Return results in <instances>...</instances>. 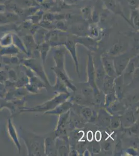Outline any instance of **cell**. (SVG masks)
<instances>
[{
	"label": "cell",
	"instance_id": "cell-1",
	"mask_svg": "<svg viewBox=\"0 0 139 156\" xmlns=\"http://www.w3.org/2000/svg\"><path fill=\"white\" fill-rule=\"evenodd\" d=\"M20 136L25 144L28 156H45L44 137L37 135L22 127L20 128Z\"/></svg>",
	"mask_w": 139,
	"mask_h": 156
},
{
	"label": "cell",
	"instance_id": "cell-2",
	"mask_svg": "<svg viewBox=\"0 0 139 156\" xmlns=\"http://www.w3.org/2000/svg\"><path fill=\"white\" fill-rule=\"evenodd\" d=\"M70 96V93H60L54 98L41 105L32 107H22L21 108L20 112H45L54 109L59 104L68 100Z\"/></svg>",
	"mask_w": 139,
	"mask_h": 156
},
{
	"label": "cell",
	"instance_id": "cell-3",
	"mask_svg": "<svg viewBox=\"0 0 139 156\" xmlns=\"http://www.w3.org/2000/svg\"><path fill=\"white\" fill-rule=\"evenodd\" d=\"M23 64L25 67L32 70L34 73L38 75V77L44 82L46 85V90H47V91H49V89H51L52 86L49 82L48 78L44 70V68L39 60L37 59L25 60H23Z\"/></svg>",
	"mask_w": 139,
	"mask_h": 156
},
{
	"label": "cell",
	"instance_id": "cell-4",
	"mask_svg": "<svg viewBox=\"0 0 139 156\" xmlns=\"http://www.w3.org/2000/svg\"><path fill=\"white\" fill-rule=\"evenodd\" d=\"M139 68V55L131 58L123 73L124 84H129L132 80L135 70Z\"/></svg>",
	"mask_w": 139,
	"mask_h": 156
},
{
	"label": "cell",
	"instance_id": "cell-5",
	"mask_svg": "<svg viewBox=\"0 0 139 156\" xmlns=\"http://www.w3.org/2000/svg\"><path fill=\"white\" fill-rule=\"evenodd\" d=\"M130 59L131 57L128 53L120 54L113 58L117 76L123 74Z\"/></svg>",
	"mask_w": 139,
	"mask_h": 156
},
{
	"label": "cell",
	"instance_id": "cell-6",
	"mask_svg": "<svg viewBox=\"0 0 139 156\" xmlns=\"http://www.w3.org/2000/svg\"><path fill=\"white\" fill-rule=\"evenodd\" d=\"M68 37L57 31H50L47 32L45 38V42L48 43L50 46H60L64 44Z\"/></svg>",
	"mask_w": 139,
	"mask_h": 156
},
{
	"label": "cell",
	"instance_id": "cell-7",
	"mask_svg": "<svg viewBox=\"0 0 139 156\" xmlns=\"http://www.w3.org/2000/svg\"><path fill=\"white\" fill-rule=\"evenodd\" d=\"M87 83L93 88V92L99 91L95 82V70L94 61L93 56L91 53L88 54V60H87Z\"/></svg>",
	"mask_w": 139,
	"mask_h": 156
},
{
	"label": "cell",
	"instance_id": "cell-8",
	"mask_svg": "<svg viewBox=\"0 0 139 156\" xmlns=\"http://www.w3.org/2000/svg\"><path fill=\"white\" fill-rule=\"evenodd\" d=\"M76 43L75 42L74 39L68 38V39L66 41L64 45L66 47V48L69 50L70 53L71 55L74 62L75 66L76 71L79 77H80V71H79L78 61V58H77V54H76Z\"/></svg>",
	"mask_w": 139,
	"mask_h": 156
},
{
	"label": "cell",
	"instance_id": "cell-9",
	"mask_svg": "<svg viewBox=\"0 0 139 156\" xmlns=\"http://www.w3.org/2000/svg\"><path fill=\"white\" fill-rule=\"evenodd\" d=\"M101 61L106 75L112 77L116 78L117 75L114 68L113 60L111 58V56L108 55H103L101 57Z\"/></svg>",
	"mask_w": 139,
	"mask_h": 156
},
{
	"label": "cell",
	"instance_id": "cell-10",
	"mask_svg": "<svg viewBox=\"0 0 139 156\" xmlns=\"http://www.w3.org/2000/svg\"><path fill=\"white\" fill-rule=\"evenodd\" d=\"M7 131L10 138L12 139L13 142L14 143V144L17 149L18 152L20 153L21 149V144L19 140L17 131L16 130L15 127L10 119L8 120Z\"/></svg>",
	"mask_w": 139,
	"mask_h": 156
},
{
	"label": "cell",
	"instance_id": "cell-11",
	"mask_svg": "<svg viewBox=\"0 0 139 156\" xmlns=\"http://www.w3.org/2000/svg\"><path fill=\"white\" fill-rule=\"evenodd\" d=\"M65 54L66 50L62 47L57 48L54 50L53 54L54 60L56 64L55 67L64 72H66L64 68Z\"/></svg>",
	"mask_w": 139,
	"mask_h": 156
},
{
	"label": "cell",
	"instance_id": "cell-12",
	"mask_svg": "<svg viewBox=\"0 0 139 156\" xmlns=\"http://www.w3.org/2000/svg\"><path fill=\"white\" fill-rule=\"evenodd\" d=\"M111 115L106 109L101 108L99 110L98 114H97V124L99 126L103 127H110L111 119L112 118Z\"/></svg>",
	"mask_w": 139,
	"mask_h": 156
},
{
	"label": "cell",
	"instance_id": "cell-13",
	"mask_svg": "<svg viewBox=\"0 0 139 156\" xmlns=\"http://www.w3.org/2000/svg\"><path fill=\"white\" fill-rule=\"evenodd\" d=\"M52 71L56 74V77L58 78L64 82L68 88L71 89L73 92H75L77 90L76 86L72 83L70 79L68 78L66 72L62 71L61 70L58 69L56 67L52 68Z\"/></svg>",
	"mask_w": 139,
	"mask_h": 156
},
{
	"label": "cell",
	"instance_id": "cell-14",
	"mask_svg": "<svg viewBox=\"0 0 139 156\" xmlns=\"http://www.w3.org/2000/svg\"><path fill=\"white\" fill-rule=\"evenodd\" d=\"M73 104L70 100H66L65 102L61 103L57 106L56 108L52 110L45 112V115H60L62 114H65L66 112L70 111L72 108Z\"/></svg>",
	"mask_w": 139,
	"mask_h": 156
},
{
	"label": "cell",
	"instance_id": "cell-15",
	"mask_svg": "<svg viewBox=\"0 0 139 156\" xmlns=\"http://www.w3.org/2000/svg\"><path fill=\"white\" fill-rule=\"evenodd\" d=\"M99 63H100L97 64L96 66L94 64L95 70V82L99 90H102L104 78L105 77L106 74L103 67L101 61Z\"/></svg>",
	"mask_w": 139,
	"mask_h": 156
},
{
	"label": "cell",
	"instance_id": "cell-16",
	"mask_svg": "<svg viewBox=\"0 0 139 156\" xmlns=\"http://www.w3.org/2000/svg\"><path fill=\"white\" fill-rule=\"evenodd\" d=\"M44 147L45 156H58L55 138L52 137L45 138Z\"/></svg>",
	"mask_w": 139,
	"mask_h": 156
},
{
	"label": "cell",
	"instance_id": "cell-17",
	"mask_svg": "<svg viewBox=\"0 0 139 156\" xmlns=\"http://www.w3.org/2000/svg\"><path fill=\"white\" fill-rule=\"evenodd\" d=\"M121 125L125 128H129L135 122V114L132 110H127L120 117Z\"/></svg>",
	"mask_w": 139,
	"mask_h": 156
},
{
	"label": "cell",
	"instance_id": "cell-18",
	"mask_svg": "<svg viewBox=\"0 0 139 156\" xmlns=\"http://www.w3.org/2000/svg\"><path fill=\"white\" fill-rule=\"evenodd\" d=\"M124 85L123 75L117 76L114 79V90L118 100H120L123 97Z\"/></svg>",
	"mask_w": 139,
	"mask_h": 156
},
{
	"label": "cell",
	"instance_id": "cell-19",
	"mask_svg": "<svg viewBox=\"0 0 139 156\" xmlns=\"http://www.w3.org/2000/svg\"><path fill=\"white\" fill-rule=\"evenodd\" d=\"M105 108L106 110L112 116L119 115V114L121 112H124L126 109L125 106H124V104H122L118 99L112 102Z\"/></svg>",
	"mask_w": 139,
	"mask_h": 156
},
{
	"label": "cell",
	"instance_id": "cell-20",
	"mask_svg": "<svg viewBox=\"0 0 139 156\" xmlns=\"http://www.w3.org/2000/svg\"><path fill=\"white\" fill-rule=\"evenodd\" d=\"M81 114L83 119L88 122L96 121L97 114L88 106H84L81 109Z\"/></svg>",
	"mask_w": 139,
	"mask_h": 156
},
{
	"label": "cell",
	"instance_id": "cell-21",
	"mask_svg": "<svg viewBox=\"0 0 139 156\" xmlns=\"http://www.w3.org/2000/svg\"><path fill=\"white\" fill-rule=\"evenodd\" d=\"M103 1L106 8H108V10H110L114 13L119 14L120 15L122 16L123 17H124L127 21H128L127 19L125 17L124 14H123L122 10H120V6L116 3L115 0H103Z\"/></svg>",
	"mask_w": 139,
	"mask_h": 156
},
{
	"label": "cell",
	"instance_id": "cell-22",
	"mask_svg": "<svg viewBox=\"0 0 139 156\" xmlns=\"http://www.w3.org/2000/svg\"><path fill=\"white\" fill-rule=\"evenodd\" d=\"M115 78L110 77L108 75H106L105 77L104 78L101 91H102L105 94L114 91V81Z\"/></svg>",
	"mask_w": 139,
	"mask_h": 156
},
{
	"label": "cell",
	"instance_id": "cell-23",
	"mask_svg": "<svg viewBox=\"0 0 139 156\" xmlns=\"http://www.w3.org/2000/svg\"><path fill=\"white\" fill-rule=\"evenodd\" d=\"M76 43H79L81 44L84 45V46L87 47V48L90 50H95L97 47V43L95 42L93 39L87 37H82V38H78L76 39H74Z\"/></svg>",
	"mask_w": 139,
	"mask_h": 156
},
{
	"label": "cell",
	"instance_id": "cell-24",
	"mask_svg": "<svg viewBox=\"0 0 139 156\" xmlns=\"http://www.w3.org/2000/svg\"><path fill=\"white\" fill-rule=\"evenodd\" d=\"M51 90H52V91L54 92L55 93H58V94L70 93L68 92V87L66 86V85L58 78H57L56 83L53 87H52Z\"/></svg>",
	"mask_w": 139,
	"mask_h": 156
},
{
	"label": "cell",
	"instance_id": "cell-25",
	"mask_svg": "<svg viewBox=\"0 0 139 156\" xmlns=\"http://www.w3.org/2000/svg\"><path fill=\"white\" fill-rule=\"evenodd\" d=\"M81 94L83 95L84 97L89 102L90 104H93V88L88 83L86 86L83 87L81 89Z\"/></svg>",
	"mask_w": 139,
	"mask_h": 156
},
{
	"label": "cell",
	"instance_id": "cell-26",
	"mask_svg": "<svg viewBox=\"0 0 139 156\" xmlns=\"http://www.w3.org/2000/svg\"><path fill=\"white\" fill-rule=\"evenodd\" d=\"M124 48L123 43L120 42H118L113 45L110 50L108 51V55L111 56H117L122 54V50Z\"/></svg>",
	"mask_w": 139,
	"mask_h": 156
},
{
	"label": "cell",
	"instance_id": "cell-27",
	"mask_svg": "<svg viewBox=\"0 0 139 156\" xmlns=\"http://www.w3.org/2000/svg\"><path fill=\"white\" fill-rule=\"evenodd\" d=\"M50 45L48 43L45 42L41 44H40L39 46V50L40 52V55L41 56V58L42 60L43 64H44L45 60H46V56L48 54V52L49 50L50 49Z\"/></svg>",
	"mask_w": 139,
	"mask_h": 156
},
{
	"label": "cell",
	"instance_id": "cell-28",
	"mask_svg": "<svg viewBox=\"0 0 139 156\" xmlns=\"http://www.w3.org/2000/svg\"><path fill=\"white\" fill-rule=\"evenodd\" d=\"M29 83L34 85L37 89H39V90L42 88L47 89L46 85L45 84L44 82L40 78L35 75L29 78Z\"/></svg>",
	"mask_w": 139,
	"mask_h": 156
},
{
	"label": "cell",
	"instance_id": "cell-29",
	"mask_svg": "<svg viewBox=\"0 0 139 156\" xmlns=\"http://www.w3.org/2000/svg\"><path fill=\"white\" fill-rule=\"evenodd\" d=\"M73 104L75 103L79 105H86L90 104L89 102L84 97L82 94H76L72 97L71 100H70Z\"/></svg>",
	"mask_w": 139,
	"mask_h": 156
},
{
	"label": "cell",
	"instance_id": "cell-30",
	"mask_svg": "<svg viewBox=\"0 0 139 156\" xmlns=\"http://www.w3.org/2000/svg\"><path fill=\"white\" fill-rule=\"evenodd\" d=\"M118 99L116 97L114 91L108 93V94H105V99H104V107L105 108L109 106L112 102Z\"/></svg>",
	"mask_w": 139,
	"mask_h": 156
},
{
	"label": "cell",
	"instance_id": "cell-31",
	"mask_svg": "<svg viewBox=\"0 0 139 156\" xmlns=\"http://www.w3.org/2000/svg\"><path fill=\"white\" fill-rule=\"evenodd\" d=\"M121 125L120 117L119 115H113L111 119L110 127L112 130H117Z\"/></svg>",
	"mask_w": 139,
	"mask_h": 156
},
{
	"label": "cell",
	"instance_id": "cell-32",
	"mask_svg": "<svg viewBox=\"0 0 139 156\" xmlns=\"http://www.w3.org/2000/svg\"><path fill=\"white\" fill-rule=\"evenodd\" d=\"M47 32H48L47 31L43 29L38 31V32L37 33V35L35 38V42L37 43L38 45L41 44L45 42V38H46V35Z\"/></svg>",
	"mask_w": 139,
	"mask_h": 156
},
{
	"label": "cell",
	"instance_id": "cell-33",
	"mask_svg": "<svg viewBox=\"0 0 139 156\" xmlns=\"http://www.w3.org/2000/svg\"><path fill=\"white\" fill-rule=\"evenodd\" d=\"M72 31H73L74 34H76L81 36H85L87 33V28L83 24H79L75 26L72 29Z\"/></svg>",
	"mask_w": 139,
	"mask_h": 156
},
{
	"label": "cell",
	"instance_id": "cell-34",
	"mask_svg": "<svg viewBox=\"0 0 139 156\" xmlns=\"http://www.w3.org/2000/svg\"><path fill=\"white\" fill-rule=\"evenodd\" d=\"M87 148V143L85 141H78L75 145V149L78 154H83L84 152Z\"/></svg>",
	"mask_w": 139,
	"mask_h": 156
},
{
	"label": "cell",
	"instance_id": "cell-35",
	"mask_svg": "<svg viewBox=\"0 0 139 156\" xmlns=\"http://www.w3.org/2000/svg\"><path fill=\"white\" fill-rule=\"evenodd\" d=\"M29 82V78L27 75L23 76L19 79H18L15 82V87L17 88H21L25 87L26 85L28 84Z\"/></svg>",
	"mask_w": 139,
	"mask_h": 156
},
{
	"label": "cell",
	"instance_id": "cell-36",
	"mask_svg": "<svg viewBox=\"0 0 139 156\" xmlns=\"http://www.w3.org/2000/svg\"><path fill=\"white\" fill-rule=\"evenodd\" d=\"M90 146L92 153L93 154H99L100 152L101 147L99 142H97L96 140L92 141L91 142Z\"/></svg>",
	"mask_w": 139,
	"mask_h": 156
},
{
	"label": "cell",
	"instance_id": "cell-37",
	"mask_svg": "<svg viewBox=\"0 0 139 156\" xmlns=\"http://www.w3.org/2000/svg\"><path fill=\"white\" fill-rule=\"evenodd\" d=\"M84 135V132L81 130H76L72 132V139L74 141H78L81 140Z\"/></svg>",
	"mask_w": 139,
	"mask_h": 156
},
{
	"label": "cell",
	"instance_id": "cell-38",
	"mask_svg": "<svg viewBox=\"0 0 139 156\" xmlns=\"http://www.w3.org/2000/svg\"><path fill=\"white\" fill-rule=\"evenodd\" d=\"M122 142L121 139L120 138L117 139L115 147V154L118 155L122 153Z\"/></svg>",
	"mask_w": 139,
	"mask_h": 156
},
{
	"label": "cell",
	"instance_id": "cell-39",
	"mask_svg": "<svg viewBox=\"0 0 139 156\" xmlns=\"http://www.w3.org/2000/svg\"><path fill=\"white\" fill-rule=\"evenodd\" d=\"M8 80L10 81L15 82L17 80L18 77L17 73L13 69H10L9 72H8Z\"/></svg>",
	"mask_w": 139,
	"mask_h": 156
},
{
	"label": "cell",
	"instance_id": "cell-40",
	"mask_svg": "<svg viewBox=\"0 0 139 156\" xmlns=\"http://www.w3.org/2000/svg\"><path fill=\"white\" fill-rule=\"evenodd\" d=\"M101 147H102V148L103 149L104 151H108L110 150L111 148H112V143H111L110 141H108L107 139H106L105 141L103 142Z\"/></svg>",
	"mask_w": 139,
	"mask_h": 156
},
{
	"label": "cell",
	"instance_id": "cell-41",
	"mask_svg": "<svg viewBox=\"0 0 139 156\" xmlns=\"http://www.w3.org/2000/svg\"><path fill=\"white\" fill-rule=\"evenodd\" d=\"M129 128V133L133 134H138L139 133V122H136Z\"/></svg>",
	"mask_w": 139,
	"mask_h": 156
},
{
	"label": "cell",
	"instance_id": "cell-42",
	"mask_svg": "<svg viewBox=\"0 0 139 156\" xmlns=\"http://www.w3.org/2000/svg\"><path fill=\"white\" fill-rule=\"evenodd\" d=\"M7 93V89L5 84L0 82V98H5Z\"/></svg>",
	"mask_w": 139,
	"mask_h": 156
},
{
	"label": "cell",
	"instance_id": "cell-43",
	"mask_svg": "<svg viewBox=\"0 0 139 156\" xmlns=\"http://www.w3.org/2000/svg\"><path fill=\"white\" fill-rule=\"evenodd\" d=\"M56 28L57 29L59 30L60 31H64V32H66V31L68 30V28L66 25L65 23L62 21H59L56 23Z\"/></svg>",
	"mask_w": 139,
	"mask_h": 156
},
{
	"label": "cell",
	"instance_id": "cell-44",
	"mask_svg": "<svg viewBox=\"0 0 139 156\" xmlns=\"http://www.w3.org/2000/svg\"><path fill=\"white\" fill-rule=\"evenodd\" d=\"M8 80V72L5 70H0V82L4 83Z\"/></svg>",
	"mask_w": 139,
	"mask_h": 156
},
{
	"label": "cell",
	"instance_id": "cell-45",
	"mask_svg": "<svg viewBox=\"0 0 139 156\" xmlns=\"http://www.w3.org/2000/svg\"><path fill=\"white\" fill-rule=\"evenodd\" d=\"M18 53V50L16 48L14 47H9L6 49L3 50L2 51L0 52V55L1 54H16Z\"/></svg>",
	"mask_w": 139,
	"mask_h": 156
},
{
	"label": "cell",
	"instance_id": "cell-46",
	"mask_svg": "<svg viewBox=\"0 0 139 156\" xmlns=\"http://www.w3.org/2000/svg\"><path fill=\"white\" fill-rule=\"evenodd\" d=\"M12 38L10 37H6L1 41V45L3 46H8L12 43Z\"/></svg>",
	"mask_w": 139,
	"mask_h": 156
},
{
	"label": "cell",
	"instance_id": "cell-47",
	"mask_svg": "<svg viewBox=\"0 0 139 156\" xmlns=\"http://www.w3.org/2000/svg\"><path fill=\"white\" fill-rule=\"evenodd\" d=\"M133 24L135 25V27L139 28V13L137 12H133Z\"/></svg>",
	"mask_w": 139,
	"mask_h": 156
},
{
	"label": "cell",
	"instance_id": "cell-48",
	"mask_svg": "<svg viewBox=\"0 0 139 156\" xmlns=\"http://www.w3.org/2000/svg\"><path fill=\"white\" fill-rule=\"evenodd\" d=\"M126 153L130 156H137L138 152L133 147H130L126 150Z\"/></svg>",
	"mask_w": 139,
	"mask_h": 156
},
{
	"label": "cell",
	"instance_id": "cell-49",
	"mask_svg": "<svg viewBox=\"0 0 139 156\" xmlns=\"http://www.w3.org/2000/svg\"><path fill=\"white\" fill-rule=\"evenodd\" d=\"M91 16H92V20H93V21L95 22V23H97L99 20V16L98 13V12L94 10L93 12H92V14H91Z\"/></svg>",
	"mask_w": 139,
	"mask_h": 156
},
{
	"label": "cell",
	"instance_id": "cell-50",
	"mask_svg": "<svg viewBox=\"0 0 139 156\" xmlns=\"http://www.w3.org/2000/svg\"><path fill=\"white\" fill-rule=\"evenodd\" d=\"M94 137H95V140L97 141V142H100L101 140L102 139V133H101L100 131H96V133H95Z\"/></svg>",
	"mask_w": 139,
	"mask_h": 156
},
{
	"label": "cell",
	"instance_id": "cell-51",
	"mask_svg": "<svg viewBox=\"0 0 139 156\" xmlns=\"http://www.w3.org/2000/svg\"><path fill=\"white\" fill-rule=\"evenodd\" d=\"M132 7H137L139 4V0H126Z\"/></svg>",
	"mask_w": 139,
	"mask_h": 156
},
{
	"label": "cell",
	"instance_id": "cell-52",
	"mask_svg": "<svg viewBox=\"0 0 139 156\" xmlns=\"http://www.w3.org/2000/svg\"><path fill=\"white\" fill-rule=\"evenodd\" d=\"M94 138V136L93 134V132L91 131H89L87 132V141L91 142V141H93Z\"/></svg>",
	"mask_w": 139,
	"mask_h": 156
},
{
	"label": "cell",
	"instance_id": "cell-53",
	"mask_svg": "<svg viewBox=\"0 0 139 156\" xmlns=\"http://www.w3.org/2000/svg\"><path fill=\"white\" fill-rule=\"evenodd\" d=\"M82 12L84 14V15L85 17L88 18V16L89 17L90 16V9H89V8H85Z\"/></svg>",
	"mask_w": 139,
	"mask_h": 156
},
{
	"label": "cell",
	"instance_id": "cell-54",
	"mask_svg": "<svg viewBox=\"0 0 139 156\" xmlns=\"http://www.w3.org/2000/svg\"><path fill=\"white\" fill-rule=\"evenodd\" d=\"M90 33L91 35H92L93 36H97L98 35V31L97 28H93V29H91V30Z\"/></svg>",
	"mask_w": 139,
	"mask_h": 156
},
{
	"label": "cell",
	"instance_id": "cell-55",
	"mask_svg": "<svg viewBox=\"0 0 139 156\" xmlns=\"http://www.w3.org/2000/svg\"><path fill=\"white\" fill-rule=\"evenodd\" d=\"M18 59L16 57H13L10 60V63L12 64H16L18 63Z\"/></svg>",
	"mask_w": 139,
	"mask_h": 156
},
{
	"label": "cell",
	"instance_id": "cell-56",
	"mask_svg": "<svg viewBox=\"0 0 139 156\" xmlns=\"http://www.w3.org/2000/svg\"><path fill=\"white\" fill-rule=\"evenodd\" d=\"M79 0H65V3L67 4L70 5V4H74L76 3Z\"/></svg>",
	"mask_w": 139,
	"mask_h": 156
}]
</instances>
